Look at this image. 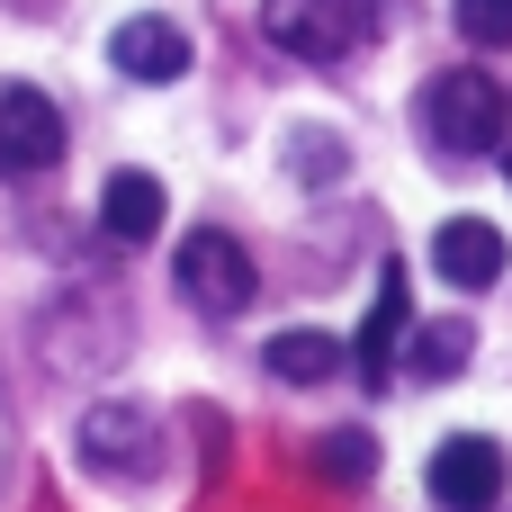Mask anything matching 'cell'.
<instances>
[{
    "mask_svg": "<svg viewBox=\"0 0 512 512\" xmlns=\"http://www.w3.org/2000/svg\"><path fill=\"white\" fill-rule=\"evenodd\" d=\"M423 135H432L441 153L477 162V153H495L512 135V108H504V90H495L486 72H441V81L423 90Z\"/></svg>",
    "mask_w": 512,
    "mask_h": 512,
    "instance_id": "6da1fadb",
    "label": "cell"
},
{
    "mask_svg": "<svg viewBox=\"0 0 512 512\" xmlns=\"http://www.w3.org/2000/svg\"><path fill=\"white\" fill-rule=\"evenodd\" d=\"M171 279H180V297L198 306V315H243L252 306V252L234 243V234H216V225H198V234H180V261H171Z\"/></svg>",
    "mask_w": 512,
    "mask_h": 512,
    "instance_id": "7a4b0ae2",
    "label": "cell"
},
{
    "mask_svg": "<svg viewBox=\"0 0 512 512\" xmlns=\"http://www.w3.org/2000/svg\"><path fill=\"white\" fill-rule=\"evenodd\" d=\"M423 486H432V504H441V512H495V504H504V450H495L486 432H459V441L432 450Z\"/></svg>",
    "mask_w": 512,
    "mask_h": 512,
    "instance_id": "3957f363",
    "label": "cell"
},
{
    "mask_svg": "<svg viewBox=\"0 0 512 512\" xmlns=\"http://www.w3.org/2000/svg\"><path fill=\"white\" fill-rule=\"evenodd\" d=\"M405 324H414V288H405V270L387 261V270H378V297H369V315H360V342H351V369H360L369 387H387V378H396Z\"/></svg>",
    "mask_w": 512,
    "mask_h": 512,
    "instance_id": "277c9868",
    "label": "cell"
},
{
    "mask_svg": "<svg viewBox=\"0 0 512 512\" xmlns=\"http://www.w3.org/2000/svg\"><path fill=\"white\" fill-rule=\"evenodd\" d=\"M0 162L9 171H54L63 162V108L45 90H0Z\"/></svg>",
    "mask_w": 512,
    "mask_h": 512,
    "instance_id": "5b68a950",
    "label": "cell"
},
{
    "mask_svg": "<svg viewBox=\"0 0 512 512\" xmlns=\"http://www.w3.org/2000/svg\"><path fill=\"white\" fill-rule=\"evenodd\" d=\"M108 63H117L126 81H144V90H171V81L189 72V27H171V18H126V27L108 36Z\"/></svg>",
    "mask_w": 512,
    "mask_h": 512,
    "instance_id": "8992f818",
    "label": "cell"
},
{
    "mask_svg": "<svg viewBox=\"0 0 512 512\" xmlns=\"http://www.w3.org/2000/svg\"><path fill=\"white\" fill-rule=\"evenodd\" d=\"M432 270H441L450 288H468V297H477V288H495V279H504V234H495L486 216H450V225L432 234Z\"/></svg>",
    "mask_w": 512,
    "mask_h": 512,
    "instance_id": "52a82bcc",
    "label": "cell"
},
{
    "mask_svg": "<svg viewBox=\"0 0 512 512\" xmlns=\"http://www.w3.org/2000/svg\"><path fill=\"white\" fill-rule=\"evenodd\" d=\"M81 459L108 468V477H144V468H153V423H144L135 405H90V423H81Z\"/></svg>",
    "mask_w": 512,
    "mask_h": 512,
    "instance_id": "ba28073f",
    "label": "cell"
},
{
    "mask_svg": "<svg viewBox=\"0 0 512 512\" xmlns=\"http://www.w3.org/2000/svg\"><path fill=\"white\" fill-rule=\"evenodd\" d=\"M261 27H270V45H288V54H306V63H324V54L351 45L342 0H261Z\"/></svg>",
    "mask_w": 512,
    "mask_h": 512,
    "instance_id": "9c48e42d",
    "label": "cell"
},
{
    "mask_svg": "<svg viewBox=\"0 0 512 512\" xmlns=\"http://www.w3.org/2000/svg\"><path fill=\"white\" fill-rule=\"evenodd\" d=\"M162 180L153 171H108V189H99V225L117 234V243H153L162 234Z\"/></svg>",
    "mask_w": 512,
    "mask_h": 512,
    "instance_id": "30bf717a",
    "label": "cell"
},
{
    "mask_svg": "<svg viewBox=\"0 0 512 512\" xmlns=\"http://www.w3.org/2000/svg\"><path fill=\"white\" fill-rule=\"evenodd\" d=\"M333 369H342V342H333V333H315V324L270 342V378H279V387H324Z\"/></svg>",
    "mask_w": 512,
    "mask_h": 512,
    "instance_id": "8fae6325",
    "label": "cell"
},
{
    "mask_svg": "<svg viewBox=\"0 0 512 512\" xmlns=\"http://www.w3.org/2000/svg\"><path fill=\"white\" fill-rule=\"evenodd\" d=\"M477 351V324H423L414 333V378H459Z\"/></svg>",
    "mask_w": 512,
    "mask_h": 512,
    "instance_id": "7c38bea8",
    "label": "cell"
},
{
    "mask_svg": "<svg viewBox=\"0 0 512 512\" xmlns=\"http://www.w3.org/2000/svg\"><path fill=\"white\" fill-rule=\"evenodd\" d=\"M315 468L342 477V486H360V477L378 468V441H369V432H324V441H315Z\"/></svg>",
    "mask_w": 512,
    "mask_h": 512,
    "instance_id": "4fadbf2b",
    "label": "cell"
},
{
    "mask_svg": "<svg viewBox=\"0 0 512 512\" xmlns=\"http://www.w3.org/2000/svg\"><path fill=\"white\" fill-rule=\"evenodd\" d=\"M459 36L486 45V54H504L512 45V0H459Z\"/></svg>",
    "mask_w": 512,
    "mask_h": 512,
    "instance_id": "5bb4252c",
    "label": "cell"
},
{
    "mask_svg": "<svg viewBox=\"0 0 512 512\" xmlns=\"http://www.w3.org/2000/svg\"><path fill=\"white\" fill-rule=\"evenodd\" d=\"M504 180H512V153H504Z\"/></svg>",
    "mask_w": 512,
    "mask_h": 512,
    "instance_id": "9a60e30c",
    "label": "cell"
}]
</instances>
